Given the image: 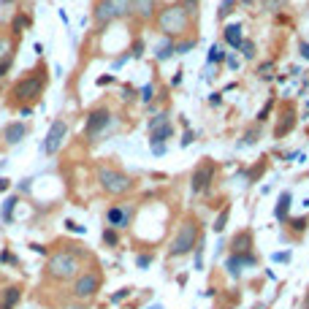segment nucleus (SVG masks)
<instances>
[{
	"mask_svg": "<svg viewBox=\"0 0 309 309\" xmlns=\"http://www.w3.org/2000/svg\"><path fill=\"white\" fill-rule=\"evenodd\" d=\"M84 260H93V255L82 244H60L54 253L47 255L44 274L52 282H73L84 271Z\"/></svg>",
	"mask_w": 309,
	"mask_h": 309,
	"instance_id": "obj_1",
	"label": "nucleus"
},
{
	"mask_svg": "<svg viewBox=\"0 0 309 309\" xmlns=\"http://www.w3.org/2000/svg\"><path fill=\"white\" fill-rule=\"evenodd\" d=\"M201 244V222L196 220L193 214H187L185 220L179 222L176 228V236L171 239L168 244V258H182V255H190L193 250Z\"/></svg>",
	"mask_w": 309,
	"mask_h": 309,
	"instance_id": "obj_2",
	"label": "nucleus"
},
{
	"mask_svg": "<svg viewBox=\"0 0 309 309\" xmlns=\"http://www.w3.org/2000/svg\"><path fill=\"white\" fill-rule=\"evenodd\" d=\"M95 176H98L101 190L111 198H122V196H128V193H133V187H136V182L130 179L125 171L111 168V165H98Z\"/></svg>",
	"mask_w": 309,
	"mask_h": 309,
	"instance_id": "obj_3",
	"label": "nucleus"
},
{
	"mask_svg": "<svg viewBox=\"0 0 309 309\" xmlns=\"http://www.w3.org/2000/svg\"><path fill=\"white\" fill-rule=\"evenodd\" d=\"M101 285H103L101 268L95 266V263H90V266L71 282V296H73V301H84V304H87V301H93L95 296L101 293Z\"/></svg>",
	"mask_w": 309,
	"mask_h": 309,
	"instance_id": "obj_4",
	"label": "nucleus"
},
{
	"mask_svg": "<svg viewBox=\"0 0 309 309\" xmlns=\"http://www.w3.org/2000/svg\"><path fill=\"white\" fill-rule=\"evenodd\" d=\"M44 87H47V73H44V68H38V71L22 76L19 82L14 84V90H11V98H14L16 103H33V101L41 98Z\"/></svg>",
	"mask_w": 309,
	"mask_h": 309,
	"instance_id": "obj_5",
	"label": "nucleus"
},
{
	"mask_svg": "<svg viewBox=\"0 0 309 309\" xmlns=\"http://www.w3.org/2000/svg\"><path fill=\"white\" fill-rule=\"evenodd\" d=\"M157 25H160V30H163L168 38L185 33V27H187V14H185V8H182V5H165L163 14L157 16Z\"/></svg>",
	"mask_w": 309,
	"mask_h": 309,
	"instance_id": "obj_6",
	"label": "nucleus"
},
{
	"mask_svg": "<svg viewBox=\"0 0 309 309\" xmlns=\"http://www.w3.org/2000/svg\"><path fill=\"white\" fill-rule=\"evenodd\" d=\"M128 14H130V0H98V5H95V22L98 25H106V22Z\"/></svg>",
	"mask_w": 309,
	"mask_h": 309,
	"instance_id": "obj_7",
	"label": "nucleus"
},
{
	"mask_svg": "<svg viewBox=\"0 0 309 309\" xmlns=\"http://www.w3.org/2000/svg\"><path fill=\"white\" fill-rule=\"evenodd\" d=\"M217 176V163L214 160H201V163L196 165V171H193L190 176V190L196 193V196H201L211 187V182H214Z\"/></svg>",
	"mask_w": 309,
	"mask_h": 309,
	"instance_id": "obj_8",
	"label": "nucleus"
},
{
	"mask_svg": "<svg viewBox=\"0 0 309 309\" xmlns=\"http://www.w3.org/2000/svg\"><path fill=\"white\" fill-rule=\"evenodd\" d=\"M133 214H136L133 204H114V206L106 209V222H108V228H114V231H122V228L130 225Z\"/></svg>",
	"mask_w": 309,
	"mask_h": 309,
	"instance_id": "obj_9",
	"label": "nucleus"
},
{
	"mask_svg": "<svg viewBox=\"0 0 309 309\" xmlns=\"http://www.w3.org/2000/svg\"><path fill=\"white\" fill-rule=\"evenodd\" d=\"M108 122H111V111H108L106 106L93 108V111H90V117H87V125H84V133H87V139L95 141V136H98L101 130H106Z\"/></svg>",
	"mask_w": 309,
	"mask_h": 309,
	"instance_id": "obj_10",
	"label": "nucleus"
},
{
	"mask_svg": "<svg viewBox=\"0 0 309 309\" xmlns=\"http://www.w3.org/2000/svg\"><path fill=\"white\" fill-rule=\"evenodd\" d=\"M253 266H258V255L255 253H244V255H228V260H225V271L231 274L233 279L242 274V268H253Z\"/></svg>",
	"mask_w": 309,
	"mask_h": 309,
	"instance_id": "obj_11",
	"label": "nucleus"
},
{
	"mask_svg": "<svg viewBox=\"0 0 309 309\" xmlns=\"http://www.w3.org/2000/svg\"><path fill=\"white\" fill-rule=\"evenodd\" d=\"M65 122L62 119H54V122L49 125V133H47V141H44V152L47 154H54L57 150L62 147V139H65Z\"/></svg>",
	"mask_w": 309,
	"mask_h": 309,
	"instance_id": "obj_12",
	"label": "nucleus"
},
{
	"mask_svg": "<svg viewBox=\"0 0 309 309\" xmlns=\"http://www.w3.org/2000/svg\"><path fill=\"white\" fill-rule=\"evenodd\" d=\"M253 244H255V236H253V231L250 228H244V231H239V233H233L231 236V253L233 255H244V253H253Z\"/></svg>",
	"mask_w": 309,
	"mask_h": 309,
	"instance_id": "obj_13",
	"label": "nucleus"
},
{
	"mask_svg": "<svg viewBox=\"0 0 309 309\" xmlns=\"http://www.w3.org/2000/svg\"><path fill=\"white\" fill-rule=\"evenodd\" d=\"M14 62V41L11 36H0V76H5Z\"/></svg>",
	"mask_w": 309,
	"mask_h": 309,
	"instance_id": "obj_14",
	"label": "nucleus"
},
{
	"mask_svg": "<svg viewBox=\"0 0 309 309\" xmlns=\"http://www.w3.org/2000/svg\"><path fill=\"white\" fill-rule=\"evenodd\" d=\"M25 136H27V125L25 122H11V125H5V130H3V139H5L8 147L19 144Z\"/></svg>",
	"mask_w": 309,
	"mask_h": 309,
	"instance_id": "obj_15",
	"label": "nucleus"
},
{
	"mask_svg": "<svg viewBox=\"0 0 309 309\" xmlns=\"http://www.w3.org/2000/svg\"><path fill=\"white\" fill-rule=\"evenodd\" d=\"M293 128H296V111L288 106V108L282 111V117H279L277 128H274V136H277V139H282V136H288Z\"/></svg>",
	"mask_w": 309,
	"mask_h": 309,
	"instance_id": "obj_16",
	"label": "nucleus"
},
{
	"mask_svg": "<svg viewBox=\"0 0 309 309\" xmlns=\"http://www.w3.org/2000/svg\"><path fill=\"white\" fill-rule=\"evenodd\" d=\"M19 301H22V285H8L0 296V309H16Z\"/></svg>",
	"mask_w": 309,
	"mask_h": 309,
	"instance_id": "obj_17",
	"label": "nucleus"
},
{
	"mask_svg": "<svg viewBox=\"0 0 309 309\" xmlns=\"http://www.w3.org/2000/svg\"><path fill=\"white\" fill-rule=\"evenodd\" d=\"M157 3L154 0H130V14L141 16V19H152Z\"/></svg>",
	"mask_w": 309,
	"mask_h": 309,
	"instance_id": "obj_18",
	"label": "nucleus"
},
{
	"mask_svg": "<svg viewBox=\"0 0 309 309\" xmlns=\"http://www.w3.org/2000/svg\"><path fill=\"white\" fill-rule=\"evenodd\" d=\"M290 201H293V193H290V190H285L282 196H279V201H277V209H274V217H277L279 222H285V220H288Z\"/></svg>",
	"mask_w": 309,
	"mask_h": 309,
	"instance_id": "obj_19",
	"label": "nucleus"
},
{
	"mask_svg": "<svg viewBox=\"0 0 309 309\" xmlns=\"http://www.w3.org/2000/svg\"><path fill=\"white\" fill-rule=\"evenodd\" d=\"M222 36H225L228 47L242 49V25H228L225 30H222Z\"/></svg>",
	"mask_w": 309,
	"mask_h": 309,
	"instance_id": "obj_20",
	"label": "nucleus"
},
{
	"mask_svg": "<svg viewBox=\"0 0 309 309\" xmlns=\"http://www.w3.org/2000/svg\"><path fill=\"white\" fill-rule=\"evenodd\" d=\"M174 52H176V47L171 44V38H165V41H160L157 47H154V57H157L160 62H165V60H171Z\"/></svg>",
	"mask_w": 309,
	"mask_h": 309,
	"instance_id": "obj_21",
	"label": "nucleus"
},
{
	"mask_svg": "<svg viewBox=\"0 0 309 309\" xmlns=\"http://www.w3.org/2000/svg\"><path fill=\"white\" fill-rule=\"evenodd\" d=\"M266 165H268V160H266V157H260V160H258L253 168L247 171V185H255V182L260 179L263 174H266Z\"/></svg>",
	"mask_w": 309,
	"mask_h": 309,
	"instance_id": "obj_22",
	"label": "nucleus"
},
{
	"mask_svg": "<svg viewBox=\"0 0 309 309\" xmlns=\"http://www.w3.org/2000/svg\"><path fill=\"white\" fill-rule=\"evenodd\" d=\"M16 204H19V196H8V198L3 201V209H0V217H3V222H11V220H14Z\"/></svg>",
	"mask_w": 309,
	"mask_h": 309,
	"instance_id": "obj_23",
	"label": "nucleus"
},
{
	"mask_svg": "<svg viewBox=\"0 0 309 309\" xmlns=\"http://www.w3.org/2000/svg\"><path fill=\"white\" fill-rule=\"evenodd\" d=\"M171 133H174V128H171V125H168V122H165V125H163V128H157V130H152V139H150V141H152V144H165V139H168V136H171Z\"/></svg>",
	"mask_w": 309,
	"mask_h": 309,
	"instance_id": "obj_24",
	"label": "nucleus"
},
{
	"mask_svg": "<svg viewBox=\"0 0 309 309\" xmlns=\"http://www.w3.org/2000/svg\"><path fill=\"white\" fill-rule=\"evenodd\" d=\"M228 217H231V204H228L225 209H222L220 214H217V220H214V225H211V228H214L217 233H222V231H225V222H228Z\"/></svg>",
	"mask_w": 309,
	"mask_h": 309,
	"instance_id": "obj_25",
	"label": "nucleus"
},
{
	"mask_svg": "<svg viewBox=\"0 0 309 309\" xmlns=\"http://www.w3.org/2000/svg\"><path fill=\"white\" fill-rule=\"evenodd\" d=\"M103 244H106V247H119V231L106 228V231H103Z\"/></svg>",
	"mask_w": 309,
	"mask_h": 309,
	"instance_id": "obj_26",
	"label": "nucleus"
},
{
	"mask_svg": "<svg viewBox=\"0 0 309 309\" xmlns=\"http://www.w3.org/2000/svg\"><path fill=\"white\" fill-rule=\"evenodd\" d=\"M231 11H236V0H222V3H220V11H217V16H220V19H225Z\"/></svg>",
	"mask_w": 309,
	"mask_h": 309,
	"instance_id": "obj_27",
	"label": "nucleus"
},
{
	"mask_svg": "<svg viewBox=\"0 0 309 309\" xmlns=\"http://www.w3.org/2000/svg\"><path fill=\"white\" fill-rule=\"evenodd\" d=\"M11 27L19 33V30H25V27H30V19H27V16H22V14H16L14 22H11Z\"/></svg>",
	"mask_w": 309,
	"mask_h": 309,
	"instance_id": "obj_28",
	"label": "nucleus"
},
{
	"mask_svg": "<svg viewBox=\"0 0 309 309\" xmlns=\"http://www.w3.org/2000/svg\"><path fill=\"white\" fill-rule=\"evenodd\" d=\"M179 5L185 8V14H187V16H196V14H198V0H182Z\"/></svg>",
	"mask_w": 309,
	"mask_h": 309,
	"instance_id": "obj_29",
	"label": "nucleus"
},
{
	"mask_svg": "<svg viewBox=\"0 0 309 309\" xmlns=\"http://www.w3.org/2000/svg\"><path fill=\"white\" fill-rule=\"evenodd\" d=\"M152 260H154L152 253H144V255L139 253V258H136V266H139V268H150V266H152Z\"/></svg>",
	"mask_w": 309,
	"mask_h": 309,
	"instance_id": "obj_30",
	"label": "nucleus"
},
{
	"mask_svg": "<svg viewBox=\"0 0 309 309\" xmlns=\"http://www.w3.org/2000/svg\"><path fill=\"white\" fill-rule=\"evenodd\" d=\"M209 62H220V60H225V52H222L220 47H211L209 49V57H206Z\"/></svg>",
	"mask_w": 309,
	"mask_h": 309,
	"instance_id": "obj_31",
	"label": "nucleus"
},
{
	"mask_svg": "<svg viewBox=\"0 0 309 309\" xmlns=\"http://www.w3.org/2000/svg\"><path fill=\"white\" fill-rule=\"evenodd\" d=\"M130 293H133V288H122V290H117V293H111V304H119V301H125Z\"/></svg>",
	"mask_w": 309,
	"mask_h": 309,
	"instance_id": "obj_32",
	"label": "nucleus"
},
{
	"mask_svg": "<svg viewBox=\"0 0 309 309\" xmlns=\"http://www.w3.org/2000/svg\"><path fill=\"white\" fill-rule=\"evenodd\" d=\"M271 108H274V101H266V106L258 111V122H266L268 119V114H271Z\"/></svg>",
	"mask_w": 309,
	"mask_h": 309,
	"instance_id": "obj_33",
	"label": "nucleus"
},
{
	"mask_svg": "<svg viewBox=\"0 0 309 309\" xmlns=\"http://www.w3.org/2000/svg\"><path fill=\"white\" fill-rule=\"evenodd\" d=\"M0 263H11V266H19V260H16V255L11 253V250H3V253H0Z\"/></svg>",
	"mask_w": 309,
	"mask_h": 309,
	"instance_id": "obj_34",
	"label": "nucleus"
},
{
	"mask_svg": "<svg viewBox=\"0 0 309 309\" xmlns=\"http://www.w3.org/2000/svg\"><path fill=\"white\" fill-rule=\"evenodd\" d=\"M242 54L247 57V60H253L255 57V44L253 41H242Z\"/></svg>",
	"mask_w": 309,
	"mask_h": 309,
	"instance_id": "obj_35",
	"label": "nucleus"
},
{
	"mask_svg": "<svg viewBox=\"0 0 309 309\" xmlns=\"http://www.w3.org/2000/svg\"><path fill=\"white\" fill-rule=\"evenodd\" d=\"M290 228H293L296 233H301L307 228V217H293V220H290Z\"/></svg>",
	"mask_w": 309,
	"mask_h": 309,
	"instance_id": "obj_36",
	"label": "nucleus"
},
{
	"mask_svg": "<svg viewBox=\"0 0 309 309\" xmlns=\"http://www.w3.org/2000/svg\"><path fill=\"white\" fill-rule=\"evenodd\" d=\"M258 141V128H253V130H247L244 133V139H242V147H247V144H255Z\"/></svg>",
	"mask_w": 309,
	"mask_h": 309,
	"instance_id": "obj_37",
	"label": "nucleus"
},
{
	"mask_svg": "<svg viewBox=\"0 0 309 309\" xmlns=\"http://www.w3.org/2000/svg\"><path fill=\"white\" fill-rule=\"evenodd\" d=\"M152 93H154V87H152V84H144V87H141V101H144V103H150V101H152Z\"/></svg>",
	"mask_w": 309,
	"mask_h": 309,
	"instance_id": "obj_38",
	"label": "nucleus"
},
{
	"mask_svg": "<svg viewBox=\"0 0 309 309\" xmlns=\"http://www.w3.org/2000/svg\"><path fill=\"white\" fill-rule=\"evenodd\" d=\"M271 71H274V62H263V65L258 68V73H260L263 79H268V76H271Z\"/></svg>",
	"mask_w": 309,
	"mask_h": 309,
	"instance_id": "obj_39",
	"label": "nucleus"
},
{
	"mask_svg": "<svg viewBox=\"0 0 309 309\" xmlns=\"http://www.w3.org/2000/svg\"><path fill=\"white\" fill-rule=\"evenodd\" d=\"M165 122H168V117H165V114H157V117H154L152 122H150V128H152V130H157L160 125H165Z\"/></svg>",
	"mask_w": 309,
	"mask_h": 309,
	"instance_id": "obj_40",
	"label": "nucleus"
},
{
	"mask_svg": "<svg viewBox=\"0 0 309 309\" xmlns=\"http://www.w3.org/2000/svg\"><path fill=\"white\" fill-rule=\"evenodd\" d=\"M193 253H196V268H204V247L198 244V247L193 250Z\"/></svg>",
	"mask_w": 309,
	"mask_h": 309,
	"instance_id": "obj_41",
	"label": "nucleus"
},
{
	"mask_svg": "<svg viewBox=\"0 0 309 309\" xmlns=\"http://www.w3.org/2000/svg\"><path fill=\"white\" fill-rule=\"evenodd\" d=\"M193 47H196V38H190L187 44H179V47H176V52H179V54H185V52H190Z\"/></svg>",
	"mask_w": 309,
	"mask_h": 309,
	"instance_id": "obj_42",
	"label": "nucleus"
},
{
	"mask_svg": "<svg viewBox=\"0 0 309 309\" xmlns=\"http://www.w3.org/2000/svg\"><path fill=\"white\" fill-rule=\"evenodd\" d=\"M62 309H90V307L84 304V301H68V304L62 307Z\"/></svg>",
	"mask_w": 309,
	"mask_h": 309,
	"instance_id": "obj_43",
	"label": "nucleus"
},
{
	"mask_svg": "<svg viewBox=\"0 0 309 309\" xmlns=\"http://www.w3.org/2000/svg\"><path fill=\"white\" fill-rule=\"evenodd\" d=\"M65 228L68 231H76V233H84V225H76L73 220H65Z\"/></svg>",
	"mask_w": 309,
	"mask_h": 309,
	"instance_id": "obj_44",
	"label": "nucleus"
},
{
	"mask_svg": "<svg viewBox=\"0 0 309 309\" xmlns=\"http://www.w3.org/2000/svg\"><path fill=\"white\" fill-rule=\"evenodd\" d=\"M144 54V41H136L133 44V57H141Z\"/></svg>",
	"mask_w": 309,
	"mask_h": 309,
	"instance_id": "obj_45",
	"label": "nucleus"
},
{
	"mask_svg": "<svg viewBox=\"0 0 309 309\" xmlns=\"http://www.w3.org/2000/svg\"><path fill=\"white\" fill-rule=\"evenodd\" d=\"M271 260H277V263H285V260H290V253H277V255H271Z\"/></svg>",
	"mask_w": 309,
	"mask_h": 309,
	"instance_id": "obj_46",
	"label": "nucleus"
},
{
	"mask_svg": "<svg viewBox=\"0 0 309 309\" xmlns=\"http://www.w3.org/2000/svg\"><path fill=\"white\" fill-rule=\"evenodd\" d=\"M193 139H196V133H185V139H182V147H190Z\"/></svg>",
	"mask_w": 309,
	"mask_h": 309,
	"instance_id": "obj_47",
	"label": "nucleus"
},
{
	"mask_svg": "<svg viewBox=\"0 0 309 309\" xmlns=\"http://www.w3.org/2000/svg\"><path fill=\"white\" fill-rule=\"evenodd\" d=\"M152 152L154 154H165V144H152Z\"/></svg>",
	"mask_w": 309,
	"mask_h": 309,
	"instance_id": "obj_48",
	"label": "nucleus"
},
{
	"mask_svg": "<svg viewBox=\"0 0 309 309\" xmlns=\"http://www.w3.org/2000/svg\"><path fill=\"white\" fill-rule=\"evenodd\" d=\"M299 49H301V57H307V60H309V44H307V41H301V47H299Z\"/></svg>",
	"mask_w": 309,
	"mask_h": 309,
	"instance_id": "obj_49",
	"label": "nucleus"
},
{
	"mask_svg": "<svg viewBox=\"0 0 309 309\" xmlns=\"http://www.w3.org/2000/svg\"><path fill=\"white\" fill-rule=\"evenodd\" d=\"M8 187H11V182H8V179H0V193H5Z\"/></svg>",
	"mask_w": 309,
	"mask_h": 309,
	"instance_id": "obj_50",
	"label": "nucleus"
},
{
	"mask_svg": "<svg viewBox=\"0 0 309 309\" xmlns=\"http://www.w3.org/2000/svg\"><path fill=\"white\" fill-rule=\"evenodd\" d=\"M279 3H282V0H266V8H277Z\"/></svg>",
	"mask_w": 309,
	"mask_h": 309,
	"instance_id": "obj_51",
	"label": "nucleus"
},
{
	"mask_svg": "<svg viewBox=\"0 0 309 309\" xmlns=\"http://www.w3.org/2000/svg\"><path fill=\"white\" fill-rule=\"evenodd\" d=\"M304 309H309V290H307V296H304Z\"/></svg>",
	"mask_w": 309,
	"mask_h": 309,
	"instance_id": "obj_52",
	"label": "nucleus"
},
{
	"mask_svg": "<svg viewBox=\"0 0 309 309\" xmlns=\"http://www.w3.org/2000/svg\"><path fill=\"white\" fill-rule=\"evenodd\" d=\"M150 309H160V307H157V304H154V307H150Z\"/></svg>",
	"mask_w": 309,
	"mask_h": 309,
	"instance_id": "obj_53",
	"label": "nucleus"
},
{
	"mask_svg": "<svg viewBox=\"0 0 309 309\" xmlns=\"http://www.w3.org/2000/svg\"><path fill=\"white\" fill-rule=\"evenodd\" d=\"M242 3H250V0H242Z\"/></svg>",
	"mask_w": 309,
	"mask_h": 309,
	"instance_id": "obj_54",
	"label": "nucleus"
}]
</instances>
